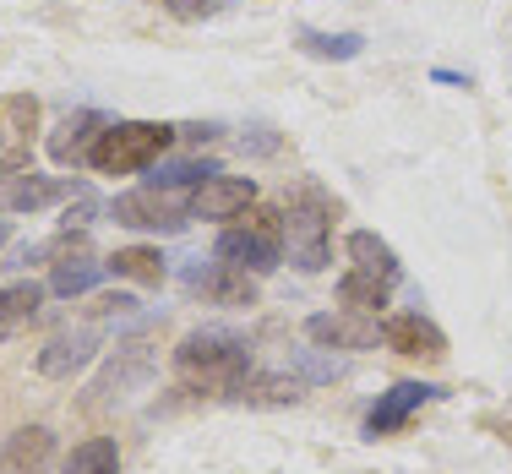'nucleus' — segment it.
Wrapping results in <instances>:
<instances>
[{
    "label": "nucleus",
    "mask_w": 512,
    "mask_h": 474,
    "mask_svg": "<svg viewBox=\"0 0 512 474\" xmlns=\"http://www.w3.org/2000/svg\"><path fill=\"white\" fill-rule=\"evenodd\" d=\"M175 376L202 393H240L251 382V344L229 327H197L175 349Z\"/></svg>",
    "instance_id": "f257e3e1"
},
{
    "label": "nucleus",
    "mask_w": 512,
    "mask_h": 474,
    "mask_svg": "<svg viewBox=\"0 0 512 474\" xmlns=\"http://www.w3.org/2000/svg\"><path fill=\"white\" fill-rule=\"evenodd\" d=\"M180 131L175 126H158V120H109L93 142L88 164L99 175H142V169L158 164V153L175 142Z\"/></svg>",
    "instance_id": "f03ea898"
},
{
    "label": "nucleus",
    "mask_w": 512,
    "mask_h": 474,
    "mask_svg": "<svg viewBox=\"0 0 512 474\" xmlns=\"http://www.w3.org/2000/svg\"><path fill=\"white\" fill-rule=\"evenodd\" d=\"M284 251L300 273H322L327 257H333V202L327 191L300 186L284 208Z\"/></svg>",
    "instance_id": "7ed1b4c3"
},
{
    "label": "nucleus",
    "mask_w": 512,
    "mask_h": 474,
    "mask_svg": "<svg viewBox=\"0 0 512 474\" xmlns=\"http://www.w3.org/2000/svg\"><path fill=\"white\" fill-rule=\"evenodd\" d=\"M218 262L246 267L251 278L273 273V267L284 262V213L256 208V202H251V208L240 213V224L218 235Z\"/></svg>",
    "instance_id": "20e7f679"
},
{
    "label": "nucleus",
    "mask_w": 512,
    "mask_h": 474,
    "mask_svg": "<svg viewBox=\"0 0 512 474\" xmlns=\"http://www.w3.org/2000/svg\"><path fill=\"white\" fill-rule=\"evenodd\" d=\"M115 224L126 229H153V235H175L180 224L191 218V202H180V191L169 186H142V191H126L115 197Z\"/></svg>",
    "instance_id": "39448f33"
},
{
    "label": "nucleus",
    "mask_w": 512,
    "mask_h": 474,
    "mask_svg": "<svg viewBox=\"0 0 512 474\" xmlns=\"http://www.w3.org/2000/svg\"><path fill=\"white\" fill-rule=\"evenodd\" d=\"M33 131H39V99H33V93L0 99V175H22Z\"/></svg>",
    "instance_id": "423d86ee"
},
{
    "label": "nucleus",
    "mask_w": 512,
    "mask_h": 474,
    "mask_svg": "<svg viewBox=\"0 0 512 474\" xmlns=\"http://www.w3.org/2000/svg\"><path fill=\"white\" fill-rule=\"evenodd\" d=\"M306 338L316 349H349V355H360V349H376L382 327H376V316L344 306V311H316L306 322Z\"/></svg>",
    "instance_id": "0eeeda50"
},
{
    "label": "nucleus",
    "mask_w": 512,
    "mask_h": 474,
    "mask_svg": "<svg viewBox=\"0 0 512 474\" xmlns=\"http://www.w3.org/2000/svg\"><path fill=\"white\" fill-rule=\"evenodd\" d=\"M382 344L393 355H409V360H442L447 355V333L420 311H398L382 322Z\"/></svg>",
    "instance_id": "6e6552de"
},
{
    "label": "nucleus",
    "mask_w": 512,
    "mask_h": 474,
    "mask_svg": "<svg viewBox=\"0 0 512 474\" xmlns=\"http://www.w3.org/2000/svg\"><path fill=\"white\" fill-rule=\"evenodd\" d=\"M436 398H442V387H431V382H393L371 404V415H365V436H393L409 415H420L425 404H436Z\"/></svg>",
    "instance_id": "1a4fd4ad"
},
{
    "label": "nucleus",
    "mask_w": 512,
    "mask_h": 474,
    "mask_svg": "<svg viewBox=\"0 0 512 474\" xmlns=\"http://www.w3.org/2000/svg\"><path fill=\"white\" fill-rule=\"evenodd\" d=\"M256 202V180L251 175H207L191 191V218H240Z\"/></svg>",
    "instance_id": "9d476101"
},
{
    "label": "nucleus",
    "mask_w": 512,
    "mask_h": 474,
    "mask_svg": "<svg viewBox=\"0 0 512 474\" xmlns=\"http://www.w3.org/2000/svg\"><path fill=\"white\" fill-rule=\"evenodd\" d=\"M99 327L82 322V327H66V333H55L50 344L39 349V371L50 376V382H66V376H77L82 366L93 360V349H99Z\"/></svg>",
    "instance_id": "9b49d317"
},
{
    "label": "nucleus",
    "mask_w": 512,
    "mask_h": 474,
    "mask_svg": "<svg viewBox=\"0 0 512 474\" xmlns=\"http://www.w3.org/2000/svg\"><path fill=\"white\" fill-rule=\"evenodd\" d=\"M186 284L197 289L202 300H213V306H251L256 300V278L235 262H207V267L197 262L186 273Z\"/></svg>",
    "instance_id": "f8f14e48"
},
{
    "label": "nucleus",
    "mask_w": 512,
    "mask_h": 474,
    "mask_svg": "<svg viewBox=\"0 0 512 474\" xmlns=\"http://www.w3.org/2000/svg\"><path fill=\"white\" fill-rule=\"evenodd\" d=\"M153 376V349L148 344H126V349H115V360H109V371L93 382V398L88 404H109V398H126V393H137L142 382Z\"/></svg>",
    "instance_id": "ddd939ff"
},
{
    "label": "nucleus",
    "mask_w": 512,
    "mask_h": 474,
    "mask_svg": "<svg viewBox=\"0 0 512 474\" xmlns=\"http://www.w3.org/2000/svg\"><path fill=\"white\" fill-rule=\"evenodd\" d=\"M344 251H349V267H355V273L376 278V284H387V289L404 278V262H398V251L387 246L382 235H371V229H355V235L344 240Z\"/></svg>",
    "instance_id": "4468645a"
},
{
    "label": "nucleus",
    "mask_w": 512,
    "mask_h": 474,
    "mask_svg": "<svg viewBox=\"0 0 512 474\" xmlns=\"http://www.w3.org/2000/svg\"><path fill=\"white\" fill-rule=\"evenodd\" d=\"M104 126H109V120L99 115V109H77V115H66L50 131V158H55V164H82V158L93 153V142H99Z\"/></svg>",
    "instance_id": "2eb2a0df"
},
{
    "label": "nucleus",
    "mask_w": 512,
    "mask_h": 474,
    "mask_svg": "<svg viewBox=\"0 0 512 474\" xmlns=\"http://www.w3.org/2000/svg\"><path fill=\"white\" fill-rule=\"evenodd\" d=\"M104 273H109V262H99V257H93V251L77 240L71 251H60V257H55V267H50V289H55L60 300H77V295H88V289L99 284Z\"/></svg>",
    "instance_id": "dca6fc26"
},
{
    "label": "nucleus",
    "mask_w": 512,
    "mask_h": 474,
    "mask_svg": "<svg viewBox=\"0 0 512 474\" xmlns=\"http://www.w3.org/2000/svg\"><path fill=\"white\" fill-rule=\"evenodd\" d=\"M50 453H55L50 425H22V431H11L6 447H0V474H39L50 464Z\"/></svg>",
    "instance_id": "f3484780"
},
{
    "label": "nucleus",
    "mask_w": 512,
    "mask_h": 474,
    "mask_svg": "<svg viewBox=\"0 0 512 474\" xmlns=\"http://www.w3.org/2000/svg\"><path fill=\"white\" fill-rule=\"evenodd\" d=\"M66 191H77L71 180H55V175H22L6 186V208L11 213H44L50 202H60Z\"/></svg>",
    "instance_id": "a211bd4d"
},
{
    "label": "nucleus",
    "mask_w": 512,
    "mask_h": 474,
    "mask_svg": "<svg viewBox=\"0 0 512 474\" xmlns=\"http://www.w3.org/2000/svg\"><path fill=\"white\" fill-rule=\"evenodd\" d=\"M44 306V289L33 284V278H22V284H6L0 289V338H11L17 327H28L33 316Z\"/></svg>",
    "instance_id": "6ab92c4d"
},
{
    "label": "nucleus",
    "mask_w": 512,
    "mask_h": 474,
    "mask_svg": "<svg viewBox=\"0 0 512 474\" xmlns=\"http://www.w3.org/2000/svg\"><path fill=\"white\" fill-rule=\"evenodd\" d=\"M60 474H120L115 436H88V442H77L66 453V464H60Z\"/></svg>",
    "instance_id": "aec40b11"
},
{
    "label": "nucleus",
    "mask_w": 512,
    "mask_h": 474,
    "mask_svg": "<svg viewBox=\"0 0 512 474\" xmlns=\"http://www.w3.org/2000/svg\"><path fill=\"white\" fill-rule=\"evenodd\" d=\"M295 39H300V50L316 55V60H355V55L365 50L360 33H322V28H300Z\"/></svg>",
    "instance_id": "412c9836"
},
{
    "label": "nucleus",
    "mask_w": 512,
    "mask_h": 474,
    "mask_svg": "<svg viewBox=\"0 0 512 474\" xmlns=\"http://www.w3.org/2000/svg\"><path fill=\"white\" fill-rule=\"evenodd\" d=\"M109 273L137 278V284H164V257H158V246H126L109 257Z\"/></svg>",
    "instance_id": "4be33fe9"
},
{
    "label": "nucleus",
    "mask_w": 512,
    "mask_h": 474,
    "mask_svg": "<svg viewBox=\"0 0 512 474\" xmlns=\"http://www.w3.org/2000/svg\"><path fill=\"white\" fill-rule=\"evenodd\" d=\"M338 300H344L349 311H382L387 306V284H376V278H365V273H355V267H349L344 278H338Z\"/></svg>",
    "instance_id": "5701e85b"
},
{
    "label": "nucleus",
    "mask_w": 512,
    "mask_h": 474,
    "mask_svg": "<svg viewBox=\"0 0 512 474\" xmlns=\"http://www.w3.org/2000/svg\"><path fill=\"white\" fill-rule=\"evenodd\" d=\"M207 175H218V164H207V158H202V164H197V158H180V164H164V169H158V175H153V186L180 191V186H202Z\"/></svg>",
    "instance_id": "b1692460"
},
{
    "label": "nucleus",
    "mask_w": 512,
    "mask_h": 474,
    "mask_svg": "<svg viewBox=\"0 0 512 474\" xmlns=\"http://www.w3.org/2000/svg\"><path fill=\"white\" fill-rule=\"evenodd\" d=\"M164 6H169V17H180V22H202V17H218L224 0H164Z\"/></svg>",
    "instance_id": "393cba45"
},
{
    "label": "nucleus",
    "mask_w": 512,
    "mask_h": 474,
    "mask_svg": "<svg viewBox=\"0 0 512 474\" xmlns=\"http://www.w3.org/2000/svg\"><path fill=\"white\" fill-rule=\"evenodd\" d=\"M6 240H11V224H6V218H0V246H6Z\"/></svg>",
    "instance_id": "a878e982"
}]
</instances>
